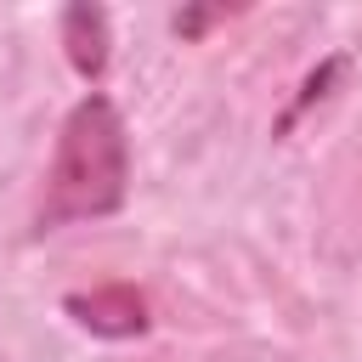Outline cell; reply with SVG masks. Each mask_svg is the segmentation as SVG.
Listing matches in <instances>:
<instances>
[{
	"instance_id": "1",
	"label": "cell",
	"mask_w": 362,
	"mask_h": 362,
	"mask_svg": "<svg viewBox=\"0 0 362 362\" xmlns=\"http://www.w3.org/2000/svg\"><path fill=\"white\" fill-rule=\"evenodd\" d=\"M124 187H130L124 119L107 96H85L57 136V158H51V175H45V204L34 215V232H57L68 221L113 215L124 204Z\"/></svg>"
},
{
	"instance_id": "2",
	"label": "cell",
	"mask_w": 362,
	"mask_h": 362,
	"mask_svg": "<svg viewBox=\"0 0 362 362\" xmlns=\"http://www.w3.org/2000/svg\"><path fill=\"white\" fill-rule=\"evenodd\" d=\"M68 311H74L90 334H113V339H124V334H141V328H147V305H141V294H136V288H96V294H74V300H68Z\"/></svg>"
},
{
	"instance_id": "3",
	"label": "cell",
	"mask_w": 362,
	"mask_h": 362,
	"mask_svg": "<svg viewBox=\"0 0 362 362\" xmlns=\"http://www.w3.org/2000/svg\"><path fill=\"white\" fill-rule=\"evenodd\" d=\"M62 45H68V62H74L85 79H96V74L107 68V11H102V6H74V11H62Z\"/></svg>"
}]
</instances>
